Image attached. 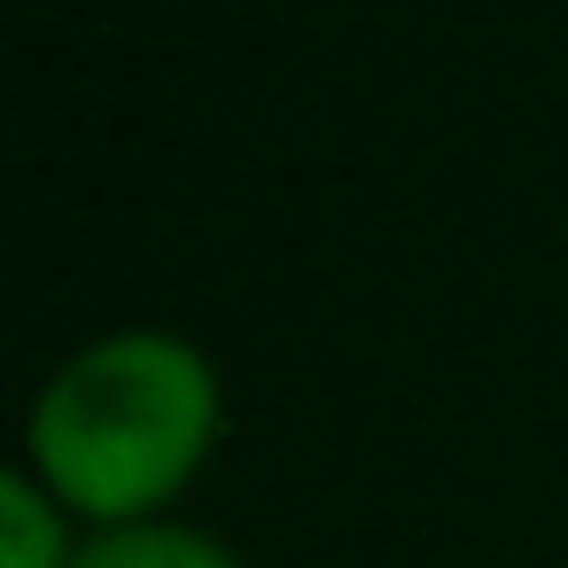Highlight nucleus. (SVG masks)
<instances>
[{
  "mask_svg": "<svg viewBox=\"0 0 568 568\" xmlns=\"http://www.w3.org/2000/svg\"><path fill=\"white\" fill-rule=\"evenodd\" d=\"M219 382L180 335H110L79 351L32 405V459L63 506L133 529L211 452Z\"/></svg>",
  "mask_w": 568,
  "mask_h": 568,
  "instance_id": "1",
  "label": "nucleus"
},
{
  "mask_svg": "<svg viewBox=\"0 0 568 568\" xmlns=\"http://www.w3.org/2000/svg\"><path fill=\"white\" fill-rule=\"evenodd\" d=\"M71 568H242V560L219 537H203V529H149V521H133V529L94 537Z\"/></svg>",
  "mask_w": 568,
  "mask_h": 568,
  "instance_id": "2",
  "label": "nucleus"
},
{
  "mask_svg": "<svg viewBox=\"0 0 568 568\" xmlns=\"http://www.w3.org/2000/svg\"><path fill=\"white\" fill-rule=\"evenodd\" d=\"M0 568H71L55 498L0 467Z\"/></svg>",
  "mask_w": 568,
  "mask_h": 568,
  "instance_id": "3",
  "label": "nucleus"
}]
</instances>
